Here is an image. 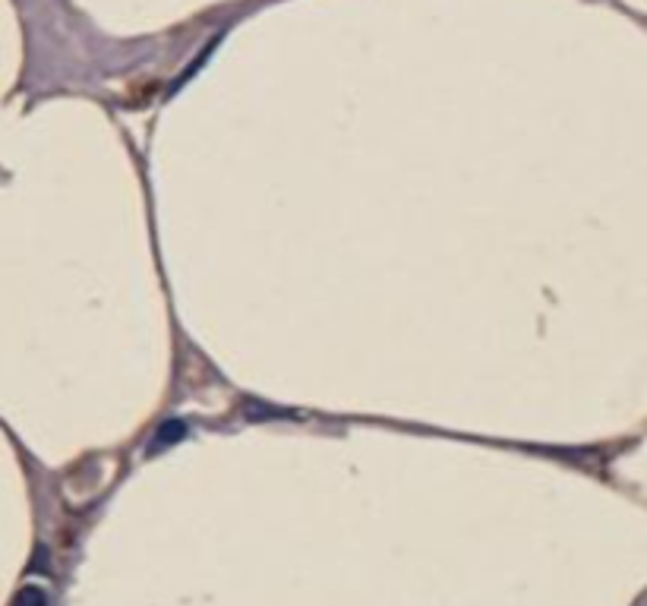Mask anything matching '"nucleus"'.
Here are the masks:
<instances>
[{
  "instance_id": "obj_2",
  "label": "nucleus",
  "mask_w": 647,
  "mask_h": 606,
  "mask_svg": "<svg viewBox=\"0 0 647 606\" xmlns=\"http://www.w3.org/2000/svg\"><path fill=\"white\" fill-rule=\"evenodd\" d=\"M187 433V427L180 420H168V423H161V430H158V442H177L180 436Z\"/></svg>"
},
{
  "instance_id": "obj_1",
  "label": "nucleus",
  "mask_w": 647,
  "mask_h": 606,
  "mask_svg": "<svg viewBox=\"0 0 647 606\" xmlns=\"http://www.w3.org/2000/svg\"><path fill=\"white\" fill-rule=\"evenodd\" d=\"M16 606H48V594L42 588H35V584H29V588L16 594Z\"/></svg>"
}]
</instances>
